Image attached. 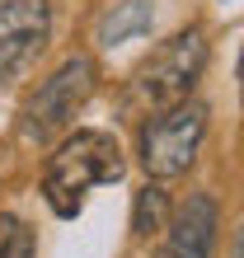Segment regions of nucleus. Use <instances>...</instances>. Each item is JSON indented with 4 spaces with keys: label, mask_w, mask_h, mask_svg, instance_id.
I'll return each instance as SVG.
<instances>
[{
    "label": "nucleus",
    "mask_w": 244,
    "mask_h": 258,
    "mask_svg": "<svg viewBox=\"0 0 244 258\" xmlns=\"http://www.w3.org/2000/svg\"><path fill=\"white\" fill-rule=\"evenodd\" d=\"M127 160H122V146L108 132H75L56 146V155L47 160V174H42V197L56 211L61 221L80 216L85 192L99 183H117Z\"/></svg>",
    "instance_id": "1"
},
{
    "label": "nucleus",
    "mask_w": 244,
    "mask_h": 258,
    "mask_svg": "<svg viewBox=\"0 0 244 258\" xmlns=\"http://www.w3.org/2000/svg\"><path fill=\"white\" fill-rule=\"evenodd\" d=\"M207 136V108L197 99H178L169 108H160L141 127V169L150 178H178L188 174Z\"/></svg>",
    "instance_id": "2"
},
{
    "label": "nucleus",
    "mask_w": 244,
    "mask_h": 258,
    "mask_svg": "<svg viewBox=\"0 0 244 258\" xmlns=\"http://www.w3.org/2000/svg\"><path fill=\"white\" fill-rule=\"evenodd\" d=\"M94 80H99V71H94L89 56L61 61L38 85V94L24 103V136L28 141H52L56 132H66L75 122V113L85 108V99L94 94Z\"/></svg>",
    "instance_id": "3"
},
{
    "label": "nucleus",
    "mask_w": 244,
    "mask_h": 258,
    "mask_svg": "<svg viewBox=\"0 0 244 258\" xmlns=\"http://www.w3.org/2000/svg\"><path fill=\"white\" fill-rule=\"evenodd\" d=\"M207 71V38L202 28H188V33H174L169 42H160L150 52V61L136 71V94L155 108H169V103L188 99L197 75Z\"/></svg>",
    "instance_id": "4"
},
{
    "label": "nucleus",
    "mask_w": 244,
    "mask_h": 258,
    "mask_svg": "<svg viewBox=\"0 0 244 258\" xmlns=\"http://www.w3.org/2000/svg\"><path fill=\"white\" fill-rule=\"evenodd\" d=\"M52 14L42 0H10L0 5V75H19L38 61V52L47 47Z\"/></svg>",
    "instance_id": "5"
},
{
    "label": "nucleus",
    "mask_w": 244,
    "mask_h": 258,
    "mask_svg": "<svg viewBox=\"0 0 244 258\" xmlns=\"http://www.w3.org/2000/svg\"><path fill=\"white\" fill-rule=\"evenodd\" d=\"M216 230H221V207L216 197L207 192H193L188 202L174 211V225H169V239L155 258H211L216 249Z\"/></svg>",
    "instance_id": "6"
},
{
    "label": "nucleus",
    "mask_w": 244,
    "mask_h": 258,
    "mask_svg": "<svg viewBox=\"0 0 244 258\" xmlns=\"http://www.w3.org/2000/svg\"><path fill=\"white\" fill-rule=\"evenodd\" d=\"M150 24H155V5L150 0H122V5H113L108 14L99 19V47H117V42H132L150 33Z\"/></svg>",
    "instance_id": "7"
},
{
    "label": "nucleus",
    "mask_w": 244,
    "mask_h": 258,
    "mask_svg": "<svg viewBox=\"0 0 244 258\" xmlns=\"http://www.w3.org/2000/svg\"><path fill=\"white\" fill-rule=\"evenodd\" d=\"M164 216H169V197H164L160 178H155V183H146L141 192H136V202H132V235L146 239L150 230L164 225Z\"/></svg>",
    "instance_id": "8"
},
{
    "label": "nucleus",
    "mask_w": 244,
    "mask_h": 258,
    "mask_svg": "<svg viewBox=\"0 0 244 258\" xmlns=\"http://www.w3.org/2000/svg\"><path fill=\"white\" fill-rule=\"evenodd\" d=\"M33 253H38L33 230L14 211H0V258H33Z\"/></svg>",
    "instance_id": "9"
},
{
    "label": "nucleus",
    "mask_w": 244,
    "mask_h": 258,
    "mask_svg": "<svg viewBox=\"0 0 244 258\" xmlns=\"http://www.w3.org/2000/svg\"><path fill=\"white\" fill-rule=\"evenodd\" d=\"M230 258H244V253H239V244H235V253H230Z\"/></svg>",
    "instance_id": "10"
}]
</instances>
